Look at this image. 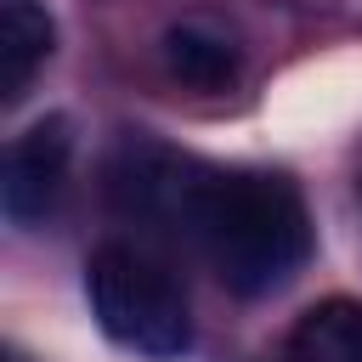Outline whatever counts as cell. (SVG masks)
<instances>
[{
  "label": "cell",
  "mask_w": 362,
  "mask_h": 362,
  "mask_svg": "<svg viewBox=\"0 0 362 362\" xmlns=\"http://www.w3.org/2000/svg\"><path fill=\"white\" fill-rule=\"evenodd\" d=\"M175 232H187L215 277L238 294L283 288L311 255V215L288 175L277 170H209L192 164Z\"/></svg>",
  "instance_id": "1"
},
{
  "label": "cell",
  "mask_w": 362,
  "mask_h": 362,
  "mask_svg": "<svg viewBox=\"0 0 362 362\" xmlns=\"http://www.w3.org/2000/svg\"><path fill=\"white\" fill-rule=\"evenodd\" d=\"M85 294H90V317L102 322V334L147 362H175L192 345V317H187V288L175 283V272L147 255L141 243H102L85 260Z\"/></svg>",
  "instance_id": "2"
},
{
  "label": "cell",
  "mask_w": 362,
  "mask_h": 362,
  "mask_svg": "<svg viewBox=\"0 0 362 362\" xmlns=\"http://www.w3.org/2000/svg\"><path fill=\"white\" fill-rule=\"evenodd\" d=\"M68 158H74V136L62 113L34 119L11 147H6V175H0V204L11 221H40L62 181H68Z\"/></svg>",
  "instance_id": "3"
},
{
  "label": "cell",
  "mask_w": 362,
  "mask_h": 362,
  "mask_svg": "<svg viewBox=\"0 0 362 362\" xmlns=\"http://www.w3.org/2000/svg\"><path fill=\"white\" fill-rule=\"evenodd\" d=\"M51 45H57V23L45 0H0V96L6 102H17L34 85Z\"/></svg>",
  "instance_id": "4"
},
{
  "label": "cell",
  "mask_w": 362,
  "mask_h": 362,
  "mask_svg": "<svg viewBox=\"0 0 362 362\" xmlns=\"http://www.w3.org/2000/svg\"><path fill=\"white\" fill-rule=\"evenodd\" d=\"M277 362H362V300H317L294 317Z\"/></svg>",
  "instance_id": "5"
},
{
  "label": "cell",
  "mask_w": 362,
  "mask_h": 362,
  "mask_svg": "<svg viewBox=\"0 0 362 362\" xmlns=\"http://www.w3.org/2000/svg\"><path fill=\"white\" fill-rule=\"evenodd\" d=\"M164 62L192 90H226L238 79V45L226 34L198 28V23H181V28L164 34Z\"/></svg>",
  "instance_id": "6"
},
{
  "label": "cell",
  "mask_w": 362,
  "mask_h": 362,
  "mask_svg": "<svg viewBox=\"0 0 362 362\" xmlns=\"http://www.w3.org/2000/svg\"><path fill=\"white\" fill-rule=\"evenodd\" d=\"M6 362H23V356H17V351H6Z\"/></svg>",
  "instance_id": "7"
},
{
  "label": "cell",
  "mask_w": 362,
  "mask_h": 362,
  "mask_svg": "<svg viewBox=\"0 0 362 362\" xmlns=\"http://www.w3.org/2000/svg\"><path fill=\"white\" fill-rule=\"evenodd\" d=\"M356 192H362V175H356Z\"/></svg>",
  "instance_id": "8"
}]
</instances>
